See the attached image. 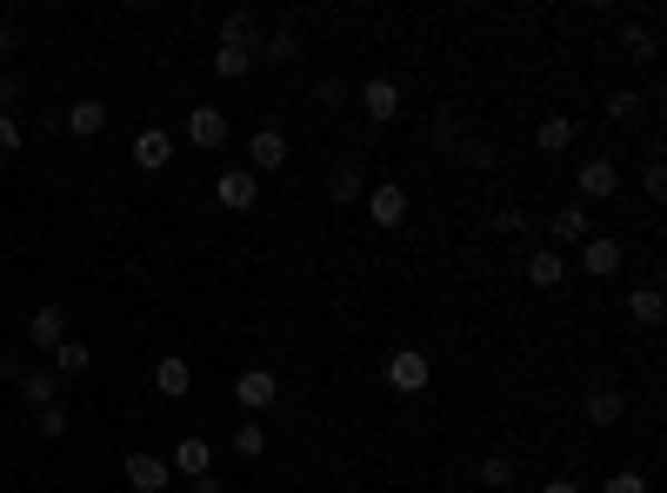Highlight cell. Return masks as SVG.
<instances>
[{"instance_id":"7a4b0ae2","label":"cell","mask_w":667,"mask_h":493,"mask_svg":"<svg viewBox=\"0 0 667 493\" xmlns=\"http://www.w3.org/2000/svg\"><path fill=\"white\" fill-rule=\"evenodd\" d=\"M234 401H241V414H247V421H261V414L281 401V374H267V367L234 374Z\"/></svg>"},{"instance_id":"8992f818","label":"cell","mask_w":667,"mask_h":493,"mask_svg":"<svg viewBox=\"0 0 667 493\" xmlns=\"http://www.w3.org/2000/svg\"><path fill=\"white\" fill-rule=\"evenodd\" d=\"M287 167V134L281 127H254L247 134V174L261 180V174H281Z\"/></svg>"},{"instance_id":"ffe728a7","label":"cell","mask_w":667,"mask_h":493,"mask_svg":"<svg viewBox=\"0 0 667 493\" xmlns=\"http://www.w3.org/2000/svg\"><path fill=\"white\" fill-rule=\"evenodd\" d=\"M154 387H160L167 401H187V394H194V367H187L180 354H167V361H154Z\"/></svg>"},{"instance_id":"8d00e7d4","label":"cell","mask_w":667,"mask_h":493,"mask_svg":"<svg viewBox=\"0 0 667 493\" xmlns=\"http://www.w3.org/2000/svg\"><path fill=\"white\" fill-rule=\"evenodd\" d=\"M601 493H648V474L621 467V474H608V487H601Z\"/></svg>"},{"instance_id":"52a82bcc","label":"cell","mask_w":667,"mask_h":493,"mask_svg":"<svg viewBox=\"0 0 667 493\" xmlns=\"http://www.w3.org/2000/svg\"><path fill=\"white\" fill-rule=\"evenodd\" d=\"M575 194H581V207L615 200V194H621V167H615V160H581V167H575Z\"/></svg>"},{"instance_id":"ee69618b","label":"cell","mask_w":667,"mask_h":493,"mask_svg":"<svg viewBox=\"0 0 667 493\" xmlns=\"http://www.w3.org/2000/svg\"><path fill=\"white\" fill-rule=\"evenodd\" d=\"M0 434H7V427H0Z\"/></svg>"},{"instance_id":"f546056e","label":"cell","mask_w":667,"mask_h":493,"mask_svg":"<svg viewBox=\"0 0 667 493\" xmlns=\"http://www.w3.org/2000/svg\"><path fill=\"white\" fill-rule=\"evenodd\" d=\"M641 107H648V100H641L635 87H615V93H608V120H621V127H628V120H635Z\"/></svg>"},{"instance_id":"74e56055","label":"cell","mask_w":667,"mask_h":493,"mask_svg":"<svg viewBox=\"0 0 667 493\" xmlns=\"http://www.w3.org/2000/svg\"><path fill=\"white\" fill-rule=\"evenodd\" d=\"M641 187H648V200H667V160H648V174H641Z\"/></svg>"},{"instance_id":"484cf974","label":"cell","mask_w":667,"mask_h":493,"mask_svg":"<svg viewBox=\"0 0 667 493\" xmlns=\"http://www.w3.org/2000/svg\"><path fill=\"white\" fill-rule=\"evenodd\" d=\"M628 314H635V327H661V314H667L661 287H635V294H628Z\"/></svg>"},{"instance_id":"ab89813d","label":"cell","mask_w":667,"mask_h":493,"mask_svg":"<svg viewBox=\"0 0 667 493\" xmlns=\"http://www.w3.org/2000/svg\"><path fill=\"white\" fill-rule=\"evenodd\" d=\"M20 374H27V367H20V354H13V347H0V381H20Z\"/></svg>"},{"instance_id":"b9f144b4","label":"cell","mask_w":667,"mask_h":493,"mask_svg":"<svg viewBox=\"0 0 667 493\" xmlns=\"http://www.w3.org/2000/svg\"><path fill=\"white\" fill-rule=\"evenodd\" d=\"M541 493H581V481H548Z\"/></svg>"},{"instance_id":"44dd1931","label":"cell","mask_w":667,"mask_h":493,"mask_svg":"<svg viewBox=\"0 0 667 493\" xmlns=\"http://www.w3.org/2000/svg\"><path fill=\"white\" fill-rule=\"evenodd\" d=\"M220 40H227V47H261V20H254V7L220 13Z\"/></svg>"},{"instance_id":"60d3db41","label":"cell","mask_w":667,"mask_h":493,"mask_svg":"<svg viewBox=\"0 0 667 493\" xmlns=\"http://www.w3.org/2000/svg\"><path fill=\"white\" fill-rule=\"evenodd\" d=\"M187 493H220V481H214V474H200V481H187Z\"/></svg>"},{"instance_id":"6da1fadb","label":"cell","mask_w":667,"mask_h":493,"mask_svg":"<svg viewBox=\"0 0 667 493\" xmlns=\"http://www.w3.org/2000/svg\"><path fill=\"white\" fill-rule=\"evenodd\" d=\"M381 381H388L394 394H428L434 367H428V354H421V347H394V354H388V367H381Z\"/></svg>"},{"instance_id":"9a60e30c","label":"cell","mask_w":667,"mask_h":493,"mask_svg":"<svg viewBox=\"0 0 667 493\" xmlns=\"http://www.w3.org/2000/svg\"><path fill=\"white\" fill-rule=\"evenodd\" d=\"M27 341H33L40 354H53V347L67 341V314H60L53 300H47V307H33V314H27Z\"/></svg>"},{"instance_id":"836d02e7","label":"cell","mask_w":667,"mask_h":493,"mask_svg":"<svg viewBox=\"0 0 667 493\" xmlns=\"http://www.w3.org/2000/svg\"><path fill=\"white\" fill-rule=\"evenodd\" d=\"M428 147H461V127H454V114H441V120L428 127Z\"/></svg>"},{"instance_id":"9c48e42d","label":"cell","mask_w":667,"mask_h":493,"mask_svg":"<svg viewBox=\"0 0 667 493\" xmlns=\"http://www.w3.org/2000/svg\"><path fill=\"white\" fill-rule=\"evenodd\" d=\"M588 234H595V214H588L581 200H568V207L548 214V240H555V254H561V247H581Z\"/></svg>"},{"instance_id":"5bb4252c","label":"cell","mask_w":667,"mask_h":493,"mask_svg":"<svg viewBox=\"0 0 667 493\" xmlns=\"http://www.w3.org/2000/svg\"><path fill=\"white\" fill-rule=\"evenodd\" d=\"M361 194H367V167H361V160H334V167H327V200H334V207H354Z\"/></svg>"},{"instance_id":"5b68a950","label":"cell","mask_w":667,"mask_h":493,"mask_svg":"<svg viewBox=\"0 0 667 493\" xmlns=\"http://www.w3.org/2000/svg\"><path fill=\"white\" fill-rule=\"evenodd\" d=\"M227 134H234V127H227V107H207V100H200V107H187V140H194L200 154H220V147H227Z\"/></svg>"},{"instance_id":"ba28073f","label":"cell","mask_w":667,"mask_h":493,"mask_svg":"<svg viewBox=\"0 0 667 493\" xmlns=\"http://www.w3.org/2000/svg\"><path fill=\"white\" fill-rule=\"evenodd\" d=\"M361 114H367L374 127H388V120H401V80H388V73H374V80H361Z\"/></svg>"},{"instance_id":"1f68e13d","label":"cell","mask_w":667,"mask_h":493,"mask_svg":"<svg viewBox=\"0 0 667 493\" xmlns=\"http://www.w3.org/2000/svg\"><path fill=\"white\" fill-rule=\"evenodd\" d=\"M461 160H468V167H481V174H488V167H501L494 140H461Z\"/></svg>"},{"instance_id":"8fae6325","label":"cell","mask_w":667,"mask_h":493,"mask_svg":"<svg viewBox=\"0 0 667 493\" xmlns=\"http://www.w3.org/2000/svg\"><path fill=\"white\" fill-rule=\"evenodd\" d=\"M214 200H220L227 214H254V200H261V180H254L247 167H227V174L214 180Z\"/></svg>"},{"instance_id":"7c38bea8","label":"cell","mask_w":667,"mask_h":493,"mask_svg":"<svg viewBox=\"0 0 667 493\" xmlns=\"http://www.w3.org/2000/svg\"><path fill=\"white\" fill-rule=\"evenodd\" d=\"M134 167H140V174L174 167V134H167V127H140V134H134Z\"/></svg>"},{"instance_id":"cb8c5ba5","label":"cell","mask_w":667,"mask_h":493,"mask_svg":"<svg viewBox=\"0 0 667 493\" xmlns=\"http://www.w3.org/2000/svg\"><path fill=\"white\" fill-rule=\"evenodd\" d=\"M534 147H541V154H568V147H575V120H568V114H548V120L534 127Z\"/></svg>"},{"instance_id":"4fadbf2b","label":"cell","mask_w":667,"mask_h":493,"mask_svg":"<svg viewBox=\"0 0 667 493\" xmlns=\"http://www.w3.org/2000/svg\"><path fill=\"white\" fill-rule=\"evenodd\" d=\"M120 474H127V487H134V493L174 487V467H167L160 454H127V467H120Z\"/></svg>"},{"instance_id":"277c9868","label":"cell","mask_w":667,"mask_h":493,"mask_svg":"<svg viewBox=\"0 0 667 493\" xmlns=\"http://www.w3.org/2000/svg\"><path fill=\"white\" fill-rule=\"evenodd\" d=\"M621 254H628V247H621L615 234H588V240L575 247V267L595 274V280H615V274H621Z\"/></svg>"},{"instance_id":"4dcf8cb0","label":"cell","mask_w":667,"mask_h":493,"mask_svg":"<svg viewBox=\"0 0 667 493\" xmlns=\"http://www.w3.org/2000/svg\"><path fill=\"white\" fill-rule=\"evenodd\" d=\"M307 93H314V107H341V100H347V80H341V73H321Z\"/></svg>"},{"instance_id":"d6986e66","label":"cell","mask_w":667,"mask_h":493,"mask_svg":"<svg viewBox=\"0 0 667 493\" xmlns=\"http://www.w3.org/2000/svg\"><path fill=\"white\" fill-rule=\"evenodd\" d=\"M60 127H67L73 140H94V134L107 127V100H73V107L60 114Z\"/></svg>"},{"instance_id":"7402d4cb","label":"cell","mask_w":667,"mask_h":493,"mask_svg":"<svg viewBox=\"0 0 667 493\" xmlns=\"http://www.w3.org/2000/svg\"><path fill=\"white\" fill-rule=\"evenodd\" d=\"M528 280H534V287H561V280H568V254L534 247V254H528Z\"/></svg>"},{"instance_id":"ac0fdd59","label":"cell","mask_w":667,"mask_h":493,"mask_svg":"<svg viewBox=\"0 0 667 493\" xmlns=\"http://www.w3.org/2000/svg\"><path fill=\"white\" fill-rule=\"evenodd\" d=\"M294 53H301V33H294V20L267 27V33H261V47H254V60H274V67H287Z\"/></svg>"},{"instance_id":"e0dca14e","label":"cell","mask_w":667,"mask_h":493,"mask_svg":"<svg viewBox=\"0 0 667 493\" xmlns=\"http://www.w3.org/2000/svg\"><path fill=\"white\" fill-rule=\"evenodd\" d=\"M581 414H588V427H621V421H628V401H621L615 387H588Z\"/></svg>"},{"instance_id":"d6a6232c","label":"cell","mask_w":667,"mask_h":493,"mask_svg":"<svg viewBox=\"0 0 667 493\" xmlns=\"http://www.w3.org/2000/svg\"><path fill=\"white\" fill-rule=\"evenodd\" d=\"M33 421H40V441H67V427H73V421H67V407H40Z\"/></svg>"},{"instance_id":"3957f363","label":"cell","mask_w":667,"mask_h":493,"mask_svg":"<svg viewBox=\"0 0 667 493\" xmlns=\"http://www.w3.org/2000/svg\"><path fill=\"white\" fill-rule=\"evenodd\" d=\"M408 214H414V200H408V187H401V180H381V187H367V220H374L381 234H394Z\"/></svg>"},{"instance_id":"d590c367","label":"cell","mask_w":667,"mask_h":493,"mask_svg":"<svg viewBox=\"0 0 667 493\" xmlns=\"http://www.w3.org/2000/svg\"><path fill=\"white\" fill-rule=\"evenodd\" d=\"M20 100H27V80H20V73H0V114H13Z\"/></svg>"},{"instance_id":"2e32d148","label":"cell","mask_w":667,"mask_h":493,"mask_svg":"<svg viewBox=\"0 0 667 493\" xmlns=\"http://www.w3.org/2000/svg\"><path fill=\"white\" fill-rule=\"evenodd\" d=\"M13 387H20V401H27L33 414H40V407H60V374H53V367H27Z\"/></svg>"},{"instance_id":"d4e9b609","label":"cell","mask_w":667,"mask_h":493,"mask_svg":"<svg viewBox=\"0 0 667 493\" xmlns=\"http://www.w3.org/2000/svg\"><path fill=\"white\" fill-rule=\"evenodd\" d=\"M87 367H94V347L67 334V341L53 347V374H60V381H73V374H87Z\"/></svg>"},{"instance_id":"30bf717a","label":"cell","mask_w":667,"mask_h":493,"mask_svg":"<svg viewBox=\"0 0 667 493\" xmlns=\"http://www.w3.org/2000/svg\"><path fill=\"white\" fill-rule=\"evenodd\" d=\"M167 467H174V481H200V474H214V441H207V434H180Z\"/></svg>"},{"instance_id":"f35d334b","label":"cell","mask_w":667,"mask_h":493,"mask_svg":"<svg viewBox=\"0 0 667 493\" xmlns=\"http://www.w3.org/2000/svg\"><path fill=\"white\" fill-rule=\"evenodd\" d=\"M20 140H27V134H20V120H13V114H0V154H20Z\"/></svg>"},{"instance_id":"f1b7e54d","label":"cell","mask_w":667,"mask_h":493,"mask_svg":"<svg viewBox=\"0 0 667 493\" xmlns=\"http://www.w3.org/2000/svg\"><path fill=\"white\" fill-rule=\"evenodd\" d=\"M481 487L508 493V487H514V461H508V454H488V461H481Z\"/></svg>"},{"instance_id":"7bdbcfd3","label":"cell","mask_w":667,"mask_h":493,"mask_svg":"<svg viewBox=\"0 0 667 493\" xmlns=\"http://www.w3.org/2000/svg\"><path fill=\"white\" fill-rule=\"evenodd\" d=\"M7 47H13V27H7V20H0V53H7Z\"/></svg>"},{"instance_id":"e575fe53","label":"cell","mask_w":667,"mask_h":493,"mask_svg":"<svg viewBox=\"0 0 667 493\" xmlns=\"http://www.w3.org/2000/svg\"><path fill=\"white\" fill-rule=\"evenodd\" d=\"M528 227H534V220H528L521 207H501V214H494V234H521V240H528Z\"/></svg>"},{"instance_id":"603a6c76","label":"cell","mask_w":667,"mask_h":493,"mask_svg":"<svg viewBox=\"0 0 667 493\" xmlns=\"http://www.w3.org/2000/svg\"><path fill=\"white\" fill-rule=\"evenodd\" d=\"M214 73H220V80H247V73H254V47H227V40H214Z\"/></svg>"},{"instance_id":"83f0119b","label":"cell","mask_w":667,"mask_h":493,"mask_svg":"<svg viewBox=\"0 0 667 493\" xmlns=\"http://www.w3.org/2000/svg\"><path fill=\"white\" fill-rule=\"evenodd\" d=\"M234 454H241V461H261V454H267V427H261V421H241V427H234Z\"/></svg>"},{"instance_id":"4316f807","label":"cell","mask_w":667,"mask_h":493,"mask_svg":"<svg viewBox=\"0 0 667 493\" xmlns=\"http://www.w3.org/2000/svg\"><path fill=\"white\" fill-rule=\"evenodd\" d=\"M621 53L628 60H655V27L648 20H621Z\"/></svg>"}]
</instances>
